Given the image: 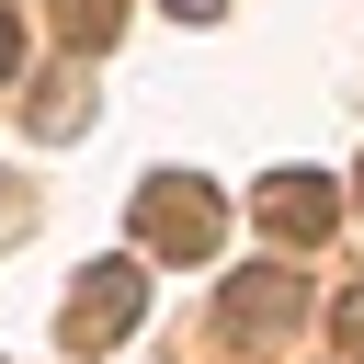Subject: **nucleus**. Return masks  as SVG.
<instances>
[{
	"instance_id": "f257e3e1",
	"label": "nucleus",
	"mask_w": 364,
	"mask_h": 364,
	"mask_svg": "<svg viewBox=\"0 0 364 364\" xmlns=\"http://www.w3.org/2000/svg\"><path fill=\"white\" fill-rule=\"evenodd\" d=\"M216 228H228V205H216V182H193V171H159V182L136 193V239L171 250V262H205Z\"/></svg>"
},
{
	"instance_id": "f03ea898",
	"label": "nucleus",
	"mask_w": 364,
	"mask_h": 364,
	"mask_svg": "<svg viewBox=\"0 0 364 364\" xmlns=\"http://www.w3.org/2000/svg\"><path fill=\"white\" fill-rule=\"evenodd\" d=\"M136 307H148V273H136V262H91L80 296L57 307V330H68V353H102V341L136 330Z\"/></svg>"
},
{
	"instance_id": "7ed1b4c3",
	"label": "nucleus",
	"mask_w": 364,
	"mask_h": 364,
	"mask_svg": "<svg viewBox=\"0 0 364 364\" xmlns=\"http://www.w3.org/2000/svg\"><path fill=\"white\" fill-rule=\"evenodd\" d=\"M330 228H341V182H330V171H273V182H262V239L318 250Z\"/></svg>"
},
{
	"instance_id": "20e7f679",
	"label": "nucleus",
	"mask_w": 364,
	"mask_h": 364,
	"mask_svg": "<svg viewBox=\"0 0 364 364\" xmlns=\"http://www.w3.org/2000/svg\"><path fill=\"white\" fill-rule=\"evenodd\" d=\"M296 307H307V296H296V273H273V262H262V273H239V284H228V341H284V330H296Z\"/></svg>"
},
{
	"instance_id": "39448f33",
	"label": "nucleus",
	"mask_w": 364,
	"mask_h": 364,
	"mask_svg": "<svg viewBox=\"0 0 364 364\" xmlns=\"http://www.w3.org/2000/svg\"><path fill=\"white\" fill-rule=\"evenodd\" d=\"M114 23H125L114 0H68V46H114Z\"/></svg>"
},
{
	"instance_id": "423d86ee",
	"label": "nucleus",
	"mask_w": 364,
	"mask_h": 364,
	"mask_svg": "<svg viewBox=\"0 0 364 364\" xmlns=\"http://www.w3.org/2000/svg\"><path fill=\"white\" fill-rule=\"evenodd\" d=\"M330 330H341V353H353V364H364V284H353V296H341V307H330Z\"/></svg>"
},
{
	"instance_id": "0eeeda50",
	"label": "nucleus",
	"mask_w": 364,
	"mask_h": 364,
	"mask_svg": "<svg viewBox=\"0 0 364 364\" xmlns=\"http://www.w3.org/2000/svg\"><path fill=\"white\" fill-rule=\"evenodd\" d=\"M11 68H23V23L0 11V80H11Z\"/></svg>"
},
{
	"instance_id": "6e6552de",
	"label": "nucleus",
	"mask_w": 364,
	"mask_h": 364,
	"mask_svg": "<svg viewBox=\"0 0 364 364\" xmlns=\"http://www.w3.org/2000/svg\"><path fill=\"white\" fill-rule=\"evenodd\" d=\"M171 11H182V23H216V11H228V0H171Z\"/></svg>"
},
{
	"instance_id": "1a4fd4ad",
	"label": "nucleus",
	"mask_w": 364,
	"mask_h": 364,
	"mask_svg": "<svg viewBox=\"0 0 364 364\" xmlns=\"http://www.w3.org/2000/svg\"><path fill=\"white\" fill-rule=\"evenodd\" d=\"M11 228H23V193H0V239H11Z\"/></svg>"
}]
</instances>
